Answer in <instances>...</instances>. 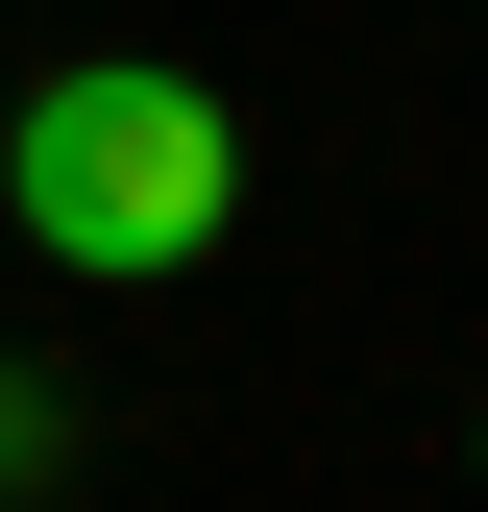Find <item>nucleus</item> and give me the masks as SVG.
Instances as JSON below:
<instances>
[{
    "instance_id": "7ed1b4c3",
    "label": "nucleus",
    "mask_w": 488,
    "mask_h": 512,
    "mask_svg": "<svg viewBox=\"0 0 488 512\" xmlns=\"http://www.w3.org/2000/svg\"><path fill=\"white\" fill-rule=\"evenodd\" d=\"M464 464H488V415H464Z\"/></svg>"
},
{
    "instance_id": "f257e3e1",
    "label": "nucleus",
    "mask_w": 488,
    "mask_h": 512,
    "mask_svg": "<svg viewBox=\"0 0 488 512\" xmlns=\"http://www.w3.org/2000/svg\"><path fill=\"white\" fill-rule=\"evenodd\" d=\"M0 196H25L49 269L147 293V269H220V220H244V122H220V74H171V49H98V74H25Z\"/></svg>"
},
{
    "instance_id": "f03ea898",
    "label": "nucleus",
    "mask_w": 488,
    "mask_h": 512,
    "mask_svg": "<svg viewBox=\"0 0 488 512\" xmlns=\"http://www.w3.org/2000/svg\"><path fill=\"white\" fill-rule=\"evenodd\" d=\"M25 439H49V415H25V391H0V488H25Z\"/></svg>"
}]
</instances>
